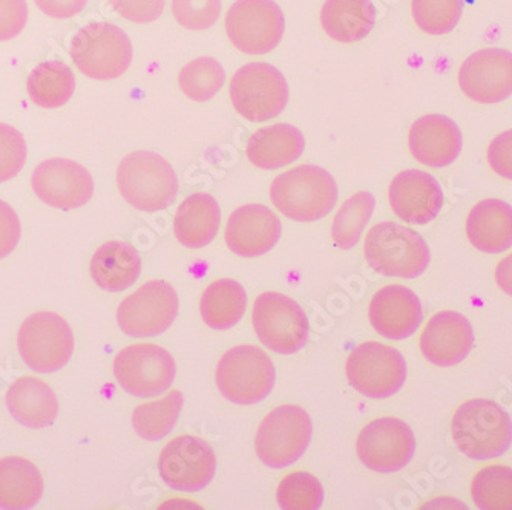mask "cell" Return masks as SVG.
<instances>
[{
    "instance_id": "1",
    "label": "cell",
    "mask_w": 512,
    "mask_h": 510,
    "mask_svg": "<svg viewBox=\"0 0 512 510\" xmlns=\"http://www.w3.org/2000/svg\"><path fill=\"white\" fill-rule=\"evenodd\" d=\"M270 200L290 220L313 223L332 212L338 201V186L327 170L302 164L273 180Z\"/></svg>"
},
{
    "instance_id": "2",
    "label": "cell",
    "mask_w": 512,
    "mask_h": 510,
    "mask_svg": "<svg viewBox=\"0 0 512 510\" xmlns=\"http://www.w3.org/2000/svg\"><path fill=\"white\" fill-rule=\"evenodd\" d=\"M451 437L468 458L491 460L511 448L512 420L493 400H468L454 412Z\"/></svg>"
},
{
    "instance_id": "3",
    "label": "cell",
    "mask_w": 512,
    "mask_h": 510,
    "mask_svg": "<svg viewBox=\"0 0 512 510\" xmlns=\"http://www.w3.org/2000/svg\"><path fill=\"white\" fill-rule=\"evenodd\" d=\"M368 265L379 275L414 279L430 265L431 253L419 233L396 223L371 227L364 244Z\"/></svg>"
},
{
    "instance_id": "4",
    "label": "cell",
    "mask_w": 512,
    "mask_h": 510,
    "mask_svg": "<svg viewBox=\"0 0 512 510\" xmlns=\"http://www.w3.org/2000/svg\"><path fill=\"white\" fill-rule=\"evenodd\" d=\"M122 197L142 212H158L174 203L178 178L174 167L155 152L138 151L123 158L117 170Z\"/></svg>"
},
{
    "instance_id": "5",
    "label": "cell",
    "mask_w": 512,
    "mask_h": 510,
    "mask_svg": "<svg viewBox=\"0 0 512 510\" xmlns=\"http://www.w3.org/2000/svg\"><path fill=\"white\" fill-rule=\"evenodd\" d=\"M69 54L82 74L100 82L122 77L134 56L128 34L108 22H91L77 31Z\"/></svg>"
},
{
    "instance_id": "6",
    "label": "cell",
    "mask_w": 512,
    "mask_h": 510,
    "mask_svg": "<svg viewBox=\"0 0 512 510\" xmlns=\"http://www.w3.org/2000/svg\"><path fill=\"white\" fill-rule=\"evenodd\" d=\"M217 386L235 405L263 402L275 386L276 371L270 357L253 345H238L218 362Z\"/></svg>"
},
{
    "instance_id": "7",
    "label": "cell",
    "mask_w": 512,
    "mask_h": 510,
    "mask_svg": "<svg viewBox=\"0 0 512 510\" xmlns=\"http://www.w3.org/2000/svg\"><path fill=\"white\" fill-rule=\"evenodd\" d=\"M312 434V420L306 409L278 406L264 417L256 431V455L269 468H287L306 454Z\"/></svg>"
},
{
    "instance_id": "8",
    "label": "cell",
    "mask_w": 512,
    "mask_h": 510,
    "mask_svg": "<svg viewBox=\"0 0 512 510\" xmlns=\"http://www.w3.org/2000/svg\"><path fill=\"white\" fill-rule=\"evenodd\" d=\"M229 94L241 117L261 123L278 117L286 109L289 85L275 66L249 63L235 72Z\"/></svg>"
},
{
    "instance_id": "9",
    "label": "cell",
    "mask_w": 512,
    "mask_h": 510,
    "mask_svg": "<svg viewBox=\"0 0 512 510\" xmlns=\"http://www.w3.org/2000/svg\"><path fill=\"white\" fill-rule=\"evenodd\" d=\"M253 328L261 344L278 354H293L306 347L309 319L306 311L289 296L267 291L256 298Z\"/></svg>"
},
{
    "instance_id": "10",
    "label": "cell",
    "mask_w": 512,
    "mask_h": 510,
    "mask_svg": "<svg viewBox=\"0 0 512 510\" xmlns=\"http://www.w3.org/2000/svg\"><path fill=\"white\" fill-rule=\"evenodd\" d=\"M23 362L37 373H54L74 353V334L68 322L53 311H39L23 322L17 337Z\"/></svg>"
},
{
    "instance_id": "11",
    "label": "cell",
    "mask_w": 512,
    "mask_h": 510,
    "mask_svg": "<svg viewBox=\"0 0 512 510\" xmlns=\"http://www.w3.org/2000/svg\"><path fill=\"white\" fill-rule=\"evenodd\" d=\"M345 373L348 383L362 396L387 399L404 386L407 362L394 348L378 342H365L348 356Z\"/></svg>"
},
{
    "instance_id": "12",
    "label": "cell",
    "mask_w": 512,
    "mask_h": 510,
    "mask_svg": "<svg viewBox=\"0 0 512 510\" xmlns=\"http://www.w3.org/2000/svg\"><path fill=\"white\" fill-rule=\"evenodd\" d=\"M286 20L273 0H237L226 14V31L232 45L250 56L275 50L284 36Z\"/></svg>"
},
{
    "instance_id": "13",
    "label": "cell",
    "mask_w": 512,
    "mask_h": 510,
    "mask_svg": "<svg viewBox=\"0 0 512 510\" xmlns=\"http://www.w3.org/2000/svg\"><path fill=\"white\" fill-rule=\"evenodd\" d=\"M177 365L165 348L137 344L123 348L114 359L115 379L135 397H157L174 383Z\"/></svg>"
},
{
    "instance_id": "14",
    "label": "cell",
    "mask_w": 512,
    "mask_h": 510,
    "mask_svg": "<svg viewBox=\"0 0 512 510\" xmlns=\"http://www.w3.org/2000/svg\"><path fill=\"white\" fill-rule=\"evenodd\" d=\"M158 472L169 488L178 492L203 491L217 472L214 449L194 435H180L169 442L158 458Z\"/></svg>"
},
{
    "instance_id": "15",
    "label": "cell",
    "mask_w": 512,
    "mask_h": 510,
    "mask_svg": "<svg viewBox=\"0 0 512 510\" xmlns=\"http://www.w3.org/2000/svg\"><path fill=\"white\" fill-rule=\"evenodd\" d=\"M178 295L165 281L146 282L120 304L117 322L131 337H154L169 330L178 314Z\"/></svg>"
},
{
    "instance_id": "16",
    "label": "cell",
    "mask_w": 512,
    "mask_h": 510,
    "mask_svg": "<svg viewBox=\"0 0 512 510\" xmlns=\"http://www.w3.org/2000/svg\"><path fill=\"white\" fill-rule=\"evenodd\" d=\"M356 452L371 471L391 474L410 463L416 452V437L404 420L381 417L364 426L356 442Z\"/></svg>"
},
{
    "instance_id": "17",
    "label": "cell",
    "mask_w": 512,
    "mask_h": 510,
    "mask_svg": "<svg viewBox=\"0 0 512 510\" xmlns=\"http://www.w3.org/2000/svg\"><path fill=\"white\" fill-rule=\"evenodd\" d=\"M31 183L37 197L54 209H79L94 195V180L88 169L68 158H51L40 163Z\"/></svg>"
},
{
    "instance_id": "18",
    "label": "cell",
    "mask_w": 512,
    "mask_h": 510,
    "mask_svg": "<svg viewBox=\"0 0 512 510\" xmlns=\"http://www.w3.org/2000/svg\"><path fill=\"white\" fill-rule=\"evenodd\" d=\"M459 86L473 102L496 105L512 95V53L486 48L471 54L459 69Z\"/></svg>"
},
{
    "instance_id": "19",
    "label": "cell",
    "mask_w": 512,
    "mask_h": 510,
    "mask_svg": "<svg viewBox=\"0 0 512 510\" xmlns=\"http://www.w3.org/2000/svg\"><path fill=\"white\" fill-rule=\"evenodd\" d=\"M388 201L402 221L425 226L439 215L444 206V190L433 175L408 169L391 180Z\"/></svg>"
},
{
    "instance_id": "20",
    "label": "cell",
    "mask_w": 512,
    "mask_h": 510,
    "mask_svg": "<svg viewBox=\"0 0 512 510\" xmlns=\"http://www.w3.org/2000/svg\"><path fill=\"white\" fill-rule=\"evenodd\" d=\"M281 233V221L269 207L263 204H246L229 216L224 239L235 255L241 258H258L269 253L278 244Z\"/></svg>"
},
{
    "instance_id": "21",
    "label": "cell",
    "mask_w": 512,
    "mask_h": 510,
    "mask_svg": "<svg viewBox=\"0 0 512 510\" xmlns=\"http://www.w3.org/2000/svg\"><path fill=\"white\" fill-rule=\"evenodd\" d=\"M419 344L428 362L440 368L454 367L473 350V327L457 311H440L425 325Z\"/></svg>"
},
{
    "instance_id": "22",
    "label": "cell",
    "mask_w": 512,
    "mask_h": 510,
    "mask_svg": "<svg viewBox=\"0 0 512 510\" xmlns=\"http://www.w3.org/2000/svg\"><path fill=\"white\" fill-rule=\"evenodd\" d=\"M368 319L381 336L402 340L421 327L424 310L413 290L404 285H387L371 299Z\"/></svg>"
},
{
    "instance_id": "23",
    "label": "cell",
    "mask_w": 512,
    "mask_h": 510,
    "mask_svg": "<svg viewBox=\"0 0 512 510\" xmlns=\"http://www.w3.org/2000/svg\"><path fill=\"white\" fill-rule=\"evenodd\" d=\"M462 132L451 118L431 114L417 118L408 135L411 154L425 166H450L462 151Z\"/></svg>"
},
{
    "instance_id": "24",
    "label": "cell",
    "mask_w": 512,
    "mask_h": 510,
    "mask_svg": "<svg viewBox=\"0 0 512 510\" xmlns=\"http://www.w3.org/2000/svg\"><path fill=\"white\" fill-rule=\"evenodd\" d=\"M468 241L474 249L497 255L512 247V206L490 198L477 203L468 213Z\"/></svg>"
},
{
    "instance_id": "25",
    "label": "cell",
    "mask_w": 512,
    "mask_h": 510,
    "mask_svg": "<svg viewBox=\"0 0 512 510\" xmlns=\"http://www.w3.org/2000/svg\"><path fill=\"white\" fill-rule=\"evenodd\" d=\"M7 408L14 420L27 428H48L59 416V400L48 383L20 377L7 393Z\"/></svg>"
},
{
    "instance_id": "26",
    "label": "cell",
    "mask_w": 512,
    "mask_h": 510,
    "mask_svg": "<svg viewBox=\"0 0 512 510\" xmlns=\"http://www.w3.org/2000/svg\"><path fill=\"white\" fill-rule=\"evenodd\" d=\"M221 210L209 193H192L175 213L174 232L181 246L201 249L211 244L220 230Z\"/></svg>"
},
{
    "instance_id": "27",
    "label": "cell",
    "mask_w": 512,
    "mask_h": 510,
    "mask_svg": "<svg viewBox=\"0 0 512 510\" xmlns=\"http://www.w3.org/2000/svg\"><path fill=\"white\" fill-rule=\"evenodd\" d=\"M306 140L292 125L267 126L258 129L247 141L246 154L258 169L275 170L292 164L301 157Z\"/></svg>"
},
{
    "instance_id": "28",
    "label": "cell",
    "mask_w": 512,
    "mask_h": 510,
    "mask_svg": "<svg viewBox=\"0 0 512 510\" xmlns=\"http://www.w3.org/2000/svg\"><path fill=\"white\" fill-rule=\"evenodd\" d=\"M142 273V258L128 242L109 241L92 256L91 275L94 282L111 293L128 290Z\"/></svg>"
},
{
    "instance_id": "29",
    "label": "cell",
    "mask_w": 512,
    "mask_h": 510,
    "mask_svg": "<svg viewBox=\"0 0 512 510\" xmlns=\"http://www.w3.org/2000/svg\"><path fill=\"white\" fill-rule=\"evenodd\" d=\"M376 22V8L371 0H325L321 25L336 42L355 43L371 33Z\"/></svg>"
},
{
    "instance_id": "30",
    "label": "cell",
    "mask_w": 512,
    "mask_h": 510,
    "mask_svg": "<svg viewBox=\"0 0 512 510\" xmlns=\"http://www.w3.org/2000/svg\"><path fill=\"white\" fill-rule=\"evenodd\" d=\"M43 495V477L33 461L10 455L0 458V509H31Z\"/></svg>"
},
{
    "instance_id": "31",
    "label": "cell",
    "mask_w": 512,
    "mask_h": 510,
    "mask_svg": "<svg viewBox=\"0 0 512 510\" xmlns=\"http://www.w3.org/2000/svg\"><path fill=\"white\" fill-rule=\"evenodd\" d=\"M247 295L243 285L234 279H220L204 290L200 313L204 324L212 330L235 327L246 313Z\"/></svg>"
},
{
    "instance_id": "32",
    "label": "cell",
    "mask_w": 512,
    "mask_h": 510,
    "mask_svg": "<svg viewBox=\"0 0 512 510\" xmlns=\"http://www.w3.org/2000/svg\"><path fill=\"white\" fill-rule=\"evenodd\" d=\"M27 86L33 103L40 108L56 109L73 99L76 76L66 63L46 60L31 71Z\"/></svg>"
},
{
    "instance_id": "33",
    "label": "cell",
    "mask_w": 512,
    "mask_h": 510,
    "mask_svg": "<svg viewBox=\"0 0 512 510\" xmlns=\"http://www.w3.org/2000/svg\"><path fill=\"white\" fill-rule=\"evenodd\" d=\"M181 391H171L165 399L143 403L132 412V426L142 439L158 442L171 434L183 409Z\"/></svg>"
},
{
    "instance_id": "34",
    "label": "cell",
    "mask_w": 512,
    "mask_h": 510,
    "mask_svg": "<svg viewBox=\"0 0 512 510\" xmlns=\"http://www.w3.org/2000/svg\"><path fill=\"white\" fill-rule=\"evenodd\" d=\"M375 206V197L370 192L355 193L342 204L332 224V238L339 249L350 250L358 244Z\"/></svg>"
},
{
    "instance_id": "35",
    "label": "cell",
    "mask_w": 512,
    "mask_h": 510,
    "mask_svg": "<svg viewBox=\"0 0 512 510\" xmlns=\"http://www.w3.org/2000/svg\"><path fill=\"white\" fill-rule=\"evenodd\" d=\"M471 497L482 510H512V468L491 465L480 469L471 483Z\"/></svg>"
},
{
    "instance_id": "36",
    "label": "cell",
    "mask_w": 512,
    "mask_h": 510,
    "mask_svg": "<svg viewBox=\"0 0 512 510\" xmlns=\"http://www.w3.org/2000/svg\"><path fill=\"white\" fill-rule=\"evenodd\" d=\"M226 74L220 62L212 57H198L184 66L178 76V83L183 94L192 102L203 103L223 88Z\"/></svg>"
},
{
    "instance_id": "37",
    "label": "cell",
    "mask_w": 512,
    "mask_h": 510,
    "mask_svg": "<svg viewBox=\"0 0 512 510\" xmlns=\"http://www.w3.org/2000/svg\"><path fill=\"white\" fill-rule=\"evenodd\" d=\"M417 27L430 36H444L457 27L463 13V0H411Z\"/></svg>"
},
{
    "instance_id": "38",
    "label": "cell",
    "mask_w": 512,
    "mask_h": 510,
    "mask_svg": "<svg viewBox=\"0 0 512 510\" xmlns=\"http://www.w3.org/2000/svg\"><path fill=\"white\" fill-rule=\"evenodd\" d=\"M276 498L281 509L318 510L324 503V489L309 472H292L279 483Z\"/></svg>"
},
{
    "instance_id": "39",
    "label": "cell",
    "mask_w": 512,
    "mask_h": 510,
    "mask_svg": "<svg viewBox=\"0 0 512 510\" xmlns=\"http://www.w3.org/2000/svg\"><path fill=\"white\" fill-rule=\"evenodd\" d=\"M221 0H172V13L186 30L203 31L220 19Z\"/></svg>"
},
{
    "instance_id": "40",
    "label": "cell",
    "mask_w": 512,
    "mask_h": 510,
    "mask_svg": "<svg viewBox=\"0 0 512 510\" xmlns=\"http://www.w3.org/2000/svg\"><path fill=\"white\" fill-rule=\"evenodd\" d=\"M27 141L13 126L0 123V183L19 175L27 163Z\"/></svg>"
},
{
    "instance_id": "41",
    "label": "cell",
    "mask_w": 512,
    "mask_h": 510,
    "mask_svg": "<svg viewBox=\"0 0 512 510\" xmlns=\"http://www.w3.org/2000/svg\"><path fill=\"white\" fill-rule=\"evenodd\" d=\"M115 13L134 23H151L160 19L165 0H109Z\"/></svg>"
},
{
    "instance_id": "42",
    "label": "cell",
    "mask_w": 512,
    "mask_h": 510,
    "mask_svg": "<svg viewBox=\"0 0 512 510\" xmlns=\"http://www.w3.org/2000/svg\"><path fill=\"white\" fill-rule=\"evenodd\" d=\"M27 20V0H0V42L19 36Z\"/></svg>"
},
{
    "instance_id": "43",
    "label": "cell",
    "mask_w": 512,
    "mask_h": 510,
    "mask_svg": "<svg viewBox=\"0 0 512 510\" xmlns=\"http://www.w3.org/2000/svg\"><path fill=\"white\" fill-rule=\"evenodd\" d=\"M491 169L499 177L512 181V129L497 135L486 151Z\"/></svg>"
},
{
    "instance_id": "44",
    "label": "cell",
    "mask_w": 512,
    "mask_h": 510,
    "mask_svg": "<svg viewBox=\"0 0 512 510\" xmlns=\"http://www.w3.org/2000/svg\"><path fill=\"white\" fill-rule=\"evenodd\" d=\"M20 236H22V226H20L19 216L10 204L0 200V259L7 258L16 250Z\"/></svg>"
},
{
    "instance_id": "45",
    "label": "cell",
    "mask_w": 512,
    "mask_h": 510,
    "mask_svg": "<svg viewBox=\"0 0 512 510\" xmlns=\"http://www.w3.org/2000/svg\"><path fill=\"white\" fill-rule=\"evenodd\" d=\"M37 8L54 19H69L85 10L88 0H34Z\"/></svg>"
},
{
    "instance_id": "46",
    "label": "cell",
    "mask_w": 512,
    "mask_h": 510,
    "mask_svg": "<svg viewBox=\"0 0 512 510\" xmlns=\"http://www.w3.org/2000/svg\"><path fill=\"white\" fill-rule=\"evenodd\" d=\"M496 282L500 290L512 298V253H509L497 265Z\"/></svg>"
}]
</instances>
